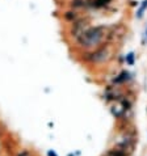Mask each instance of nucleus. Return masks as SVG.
Returning a JSON list of instances; mask_svg holds the SVG:
<instances>
[{
    "mask_svg": "<svg viewBox=\"0 0 147 156\" xmlns=\"http://www.w3.org/2000/svg\"><path fill=\"white\" fill-rule=\"evenodd\" d=\"M89 21L87 18L84 17H79L76 21H74L72 24H71L70 26V34L71 37H74L75 39H78L82 34H84L87 30L89 29Z\"/></svg>",
    "mask_w": 147,
    "mask_h": 156,
    "instance_id": "nucleus-3",
    "label": "nucleus"
},
{
    "mask_svg": "<svg viewBox=\"0 0 147 156\" xmlns=\"http://www.w3.org/2000/svg\"><path fill=\"white\" fill-rule=\"evenodd\" d=\"M106 28L105 26H95L89 28L84 34H82L76 39V43L83 49H92L99 46L106 37Z\"/></svg>",
    "mask_w": 147,
    "mask_h": 156,
    "instance_id": "nucleus-1",
    "label": "nucleus"
},
{
    "mask_svg": "<svg viewBox=\"0 0 147 156\" xmlns=\"http://www.w3.org/2000/svg\"><path fill=\"white\" fill-rule=\"evenodd\" d=\"M49 156H57V155H55L53 151H50V152H49Z\"/></svg>",
    "mask_w": 147,
    "mask_h": 156,
    "instance_id": "nucleus-9",
    "label": "nucleus"
},
{
    "mask_svg": "<svg viewBox=\"0 0 147 156\" xmlns=\"http://www.w3.org/2000/svg\"><path fill=\"white\" fill-rule=\"evenodd\" d=\"M109 58V50L105 46H100L96 50L91 51V53H85L83 59L89 63H103V62L108 60Z\"/></svg>",
    "mask_w": 147,
    "mask_h": 156,
    "instance_id": "nucleus-2",
    "label": "nucleus"
},
{
    "mask_svg": "<svg viewBox=\"0 0 147 156\" xmlns=\"http://www.w3.org/2000/svg\"><path fill=\"white\" fill-rule=\"evenodd\" d=\"M68 5L71 9H75V11H78V9H82V8H85L88 5V0H71L68 3Z\"/></svg>",
    "mask_w": 147,
    "mask_h": 156,
    "instance_id": "nucleus-5",
    "label": "nucleus"
},
{
    "mask_svg": "<svg viewBox=\"0 0 147 156\" xmlns=\"http://www.w3.org/2000/svg\"><path fill=\"white\" fill-rule=\"evenodd\" d=\"M14 156H33V155L30 154L28 150H20V151H17V152H16V155H14Z\"/></svg>",
    "mask_w": 147,
    "mask_h": 156,
    "instance_id": "nucleus-6",
    "label": "nucleus"
},
{
    "mask_svg": "<svg viewBox=\"0 0 147 156\" xmlns=\"http://www.w3.org/2000/svg\"><path fill=\"white\" fill-rule=\"evenodd\" d=\"M79 17H80L79 12L75 11V9H68V11H66L63 13V20H64V21H67V22H71V24H72L74 21H76Z\"/></svg>",
    "mask_w": 147,
    "mask_h": 156,
    "instance_id": "nucleus-4",
    "label": "nucleus"
},
{
    "mask_svg": "<svg viewBox=\"0 0 147 156\" xmlns=\"http://www.w3.org/2000/svg\"><path fill=\"white\" fill-rule=\"evenodd\" d=\"M0 140H3V139H1V133H0Z\"/></svg>",
    "mask_w": 147,
    "mask_h": 156,
    "instance_id": "nucleus-10",
    "label": "nucleus"
},
{
    "mask_svg": "<svg viewBox=\"0 0 147 156\" xmlns=\"http://www.w3.org/2000/svg\"><path fill=\"white\" fill-rule=\"evenodd\" d=\"M128 62H129V63H133V54H129V56H128Z\"/></svg>",
    "mask_w": 147,
    "mask_h": 156,
    "instance_id": "nucleus-7",
    "label": "nucleus"
},
{
    "mask_svg": "<svg viewBox=\"0 0 147 156\" xmlns=\"http://www.w3.org/2000/svg\"><path fill=\"white\" fill-rule=\"evenodd\" d=\"M3 151V140H0V152Z\"/></svg>",
    "mask_w": 147,
    "mask_h": 156,
    "instance_id": "nucleus-8",
    "label": "nucleus"
}]
</instances>
